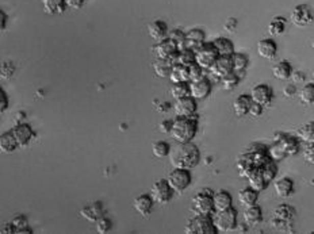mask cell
Returning <instances> with one entry per match:
<instances>
[{
    "label": "cell",
    "instance_id": "53",
    "mask_svg": "<svg viewBox=\"0 0 314 234\" xmlns=\"http://www.w3.org/2000/svg\"><path fill=\"white\" fill-rule=\"evenodd\" d=\"M290 77H293V80H294L295 83H302L303 80H305V73L299 72V70H295V72H291Z\"/></svg>",
    "mask_w": 314,
    "mask_h": 234
},
{
    "label": "cell",
    "instance_id": "27",
    "mask_svg": "<svg viewBox=\"0 0 314 234\" xmlns=\"http://www.w3.org/2000/svg\"><path fill=\"white\" fill-rule=\"evenodd\" d=\"M244 221L247 223L248 226L249 225H257V223L261 221V210H260L259 206H249L245 207V211H244Z\"/></svg>",
    "mask_w": 314,
    "mask_h": 234
},
{
    "label": "cell",
    "instance_id": "18",
    "mask_svg": "<svg viewBox=\"0 0 314 234\" xmlns=\"http://www.w3.org/2000/svg\"><path fill=\"white\" fill-rule=\"evenodd\" d=\"M134 210L137 211L138 214L142 217H146L152 213V207H153V199L150 198V195H140L137 196L133 202Z\"/></svg>",
    "mask_w": 314,
    "mask_h": 234
},
{
    "label": "cell",
    "instance_id": "13",
    "mask_svg": "<svg viewBox=\"0 0 314 234\" xmlns=\"http://www.w3.org/2000/svg\"><path fill=\"white\" fill-rule=\"evenodd\" d=\"M153 53L154 56H156V59L159 60L171 59L175 53H177L176 43L171 41L169 38L163 39V41H160V42L153 47Z\"/></svg>",
    "mask_w": 314,
    "mask_h": 234
},
{
    "label": "cell",
    "instance_id": "37",
    "mask_svg": "<svg viewBox=\"0 0 314 234\" xmlns=\"http://www.w3.org/2000/svg\"><path fill=\"white\" fill-rule=\"evenodd\" d=\"M171 95L173 99H181L186 96H190L189 83H173L172 88H171Z\"/></svg>",
    "mask_w": 314,
    "mask_h": 234
},
{
    "label": "cell",
    "instance_id": "3",
    "mask_svg": "<svg viewBox=\"0 0 314 234\" xmlns=\"http://www.w3.org/2000/svg\"><path fill=\"white\" fill-rule=\"evenodd\" d=\"M214 215L212 217L213 225L216 227L218 233H228V231L234 230L237 227V211L230 207L228 210L224 211H213Z\"/></svg>",
    "mask_w": 314,
    "mask_h": 234
},
{
    "label": "cell",
    "instance_id": "17",
    "mask_svg": "<svg viewBox=\"0 0 314 234\" xmlns=\"http://www.w3.org/2000/svg\"><path fill=\"white\" fill-rule=\"evenodd\" d=\"M213 209L214 211H224L232 207V196L226 191L213 192Z\"/></svg>",
    "mask_w": 314,
    "mask_h": 234
},
{
    "label": "cell",
    "instance_id": "52",
    "mask_svg": "<svg viewBox=\"0 0 314 234\" xmlns=\"http://www.w3.org/2000/svg\"><path fill=\"white\" fill-rule=\"evenodd\" d=\"M236 28H237V20H236L234 18H229V19H226V22H225L224 24L225 30H228V32H234Z\"/></svg>",
    "mask_w": 314,
    "mask_h": 234
},
{
    "label": "cell",
    "instance_id": "23",
    "mask_svg": "<svg viewBox=\"0 0 314 234\" xmlns=\"http://www.w3.org/2000/svg\"><path fill=\"white\" fill-rule=\"evenodd\" d=\"M245 177H248V180H249V188L255 190L256 192L263 191L264 188L267 187V183L264 181L263 176H261V173H260L259 171V168H253Z\"/></svg>",
    "mask_w": 314,
    "mask_h": 234
},
{
    "label": "cell",
    "instance_id": "6",
    "mask_svg": "<svg viewBox=\"0 0 314 234\" xmlns=\"http://www.w3.org/2000/svg\"><path fill=\"white\" fill-rule=\"evenodd\" d=\"M195 64L198 67H200L203 70L208 69L212 67L213 63L216 61L218 57L216 47L213 46V43H203L202 46L198 47L195 51Z\"/></svg>",
    "mask_w": 314,
    "mask_h": 234
},
{
    "label": "cell",
    "instance_id": "48",
    "mask_svg": "<svg viewBox=\"0 0 314 234\" xmlns=\"http://www.w3.org/2000/svg\"><path fill=\"white\" fill-rule=\"evenodd\" d=\"M12 226L16 227V231H18V233H24V231H26L23 230L24 227H29L26 219L22 218V217H18V218L14 219V221H12ZM26 233H28V231H26Z\"/></svg>",
    "mask_w": 314,
    "mask_h": 234
},
{
    "label": "cell",
    "instance_id": "26",
    "mask_svg": "<svg viewBox=\"0 0 314 234\" xmlns=\"http://www.w3.org/2000/svg\"><path fill=\"white\" fill-rule=\"evenodd\" d=\"M252 100L249 95H240L239 98L233 101V111L237 117H244L248 114V109L251 106Z\"/></svg>",
    "mask_w": 314,
    "mask_h": 234
},
{
    "label": "cell",
    "instance_id": "12",
    "mask_svg": "<svg viewBox=\"0 0 314 234\" xmlns=\"http://www.w3.org/2000/svg\"><path fill=\"white\" fill-rule=\"evenodd\" d=\"M189 90H190V96L195 100L198 99H204L207 98L210 92H212V84L208 82L207 79L203 77L199 82L195 83H189Z\"/></svg>",
    "mask_w": 314,
    "mask_h": 234
},
{
    "label": "cell",
    "instance_id": "22",
    "mask_svg": "<svg viewBox=\"0 0 314 234\" xmlns=\"http://www.w3.org/2000/svg\"><path fill=\"white\" fill-rule=\"evenodd\" d=\"M213 46L216 47L218 56H224V57H230L234 53V46L230 39L228 38H217L213 41Z\"/></svg>",
    "mask_w": 314,
    "mask_h": 234
},
{
    "label": "cell",
    "instance_id": "16",
    "mask_svg": "<svg viewBox=\"0 0 314 234\" xmlns=\"http://www.w3.org/2000/svg\"><path fill=\"white\" fill-rule=\"evenodd\" d=\"M204 43V33L200 29H193L185 34V46L195 51Z\"/></svg>",
    "mask_w": 314,
    "mask_h": 234
},
{
    "label": "cell",
    "instance_id": "35",
    "mask_svg": "<svg viewBox=\"0 0 314 234\" xmlns=\"http://www.w3.org/2000/svg\"><path fill=\"white\" fill-rule=\"evenodd\" d=\"M298 138L303 144H313L314 142V125L313 122H309L298 130Z\"/></svg>",
    "mask_w": 314,
    "mask_h": 234
},
{
    "label": "cell",
    "instance_id": "56",
    "mask_svg": "<svg viewBox=\"0 0 314 234\" xmlns=\"http://www.w3.org/2000/svg\"><path fill=\"white\" fill-rule=\"evenodd\" d=\"M171 125H172V121H168V122H164V123H161V125H160L161 132H163V133H169Z\"/></svg>",
    "mask_w": 314,
    "mask_h": 234
},
{
    "label": "cell",
    "instance_id": "40",
    "mask_svg": "<svg viewBox=\"0 0 314 234\" xmlns=\"http://www.w3.org/2000/svg\"><path fill=\"white\" fill-rule=\"evenodd\" d=\"M299 98H301V101H302L303 105H307V106L313 105L314 86L311 84V83L306 84V86L303 87L302 90H301V92H299Z\"/></svg>",
    "mask_w": 314,
    "mask_h": 234
},
{
    "label": "cell",
    "instance_id": "15",
    "mask_svg": "<svg viewBox=\"0 0 314 234\" xmlns=\"http://www.w3.org/2000/svg\"><path fill=\"white\" fill-rule=\"evenodd\" d=\"M11 133L12 136H14V138H15L18 146L28 145L29 142L32 141L33 137H34L33 129L29 125H26V123H20V125L15 126V127L11 130Z\"/></svg>",
    "mask_w": 314,
    "mask_h": 234
},
{
    "label": "cell",
    "instance_id": "24",
    "mask_svg": "<svg viewBox=\"0 0 314 234\" xmlns=\"http://www.w3.org/2000/svg\"><path fill=\"white\" fill-rule=\"evenodd\" d=\"M168 77L172 82V84L173 83H189V70H187V67L175 64L171 68Z\"/></svg>",
    "mask_w": 314,
    "mask_h": 234
},
{
    "label": "cell",
    "instance_id": "25",
    "mask_svg": "<svg viewBox=\"0 0 314 234\" xmlns=\"http://www.w3.org/2000/svg\"><path fill=\"white\" fill-rule=\"evenodd\" d=\"M43 11L49 15H59L65 11V2L64 0H42Z\"/></svg>",
    "mask_w": 314,
    "mask_h": 234
},
{
    "label": "cell",
    "instance_id": "7",
    "mask_svg": "<svg viewBox=\"0 0 314 234\" xmlns=\"http://www.w3.org/2000/svg\"><path fill=\"white\" fill-rule=\"evenodd\" d=\"M213 192L210 190L199 192L193 199V209L196 214L199 215H212L213 209Z\"/></svg>",
    "mask_w": 314,
    "mask_h": 234
},
{
    "label": "cell",
    "instance_id": "44",
    "mask_svg": "<svg viewBox=\"0 0 314 234\" xmlns=\"http://www.w3.org/2000/svg\"><path fill=\"white\" fill-rule=\"evenodd\" d=\"M187 70H189V83L199 82V80H202V79L204 77L203 69L200 67H198L196 64H193L191 67L187 68Z\"/></svg>",
    "mask_w": 314,
    "mask_h": 234
},
{
    "label": "cell",
    "instance_id": "30",
    "mask_svg": "<svg viewBox=\"0 0 314 234\" xmlns=\"http://www.w3.org/2000/svg\"><path fill=\"white\" fill-rule=\"evenodd\" d=\"M257 198H259V192H256L255 190H252V188L249 187L241 190L239 194V200L244 207H249L256 204Z\"/></svg>",
    "mask_w": 314,
    "mask_h": 234
},
{
    "label": "cell",
    "instance_id": "28",
    "mask_svg": "<svg viewBox=\"0 0 314 234\" xmlns=\"http://www.w3.org/2000/svg\"><path fill=\"white\" fill-rule=\"evenodd\" d=\"M291 72H293V68H291L290 63L289 61H280L272 68V76L278 80H287L290 79Z\"/></svg>",
    "mask_w": 314,
    "mask_h": 234
},
{
    "label": "cell",
    "instance_id": "10",
    "mask_svg": "<svg viewBox=\"0 0 314 234\" xmlns=\"http://www.w3.org/2000/svg\"><path fill=\"white\" fill-rule=\"evenodd\" d=\"M173 111L176 117H191L196 113V100L191 96L177 99L173 105Z\"/></svg>",
    "mask_w": 314,
    "mask_h": 234
},
{
    "label": "cell",
    "instance_id": "34",
    "mask_svg": "<svg viewBox=\"0 0 314 234\" xmlns=\"http://www.w3.org/2000/svg\"><path fill=\"white\" fill-rule=\"evenodd\" d=\"M152 67H153L156 76H159V77H168L171 68H172V64L169 63L168 60L156 59V61H154Z\"/></svg>",
    "mask_w": 314,
    "mask_h": 234
},
{
    "label": "cell",
    "instance_id": "47",
    "mask_svg": "<svg viewBox=\"0 0 314 234\" xmlns=\"http://www.w3.org/2000/svg\"><path fill=\"white\" fill-rule=\"evenodd\" d=\"M313 154H314L313 144H305V146H303V159L306 160V163L313 164L314 163Z\"/></svg>",
    "mask_w": 314,
    "mask_h": 234
},
{
    "label": "cell",
    "instance_id": "2",
    "mask_svg": "<svg viewBox=\"0 0 314 234\" xmlns=\"http://www.w3.org/2000/svg\"><path fill=\"white\" fill-rule=\"evenodd\" d=\"M196 129L198 126H196V117L194 114L191 117H177L175 121H172L169 133L177 144H183V142L193 141L196 134Z\"/></svg>",
    "mask_w": 314,
    "mask_h": 234
},
{
    "label": "cell",
    "instance_id": "41",
    "mask_svg": "<svg viewBox=\"0 0 314 234\" xmlns=\"http://www.w3.org/2000/svg\"><path fill=\"white\" fill-rule=\"evenodd\" d=\"M260 173H261V176H263V179L266 183H271L272 180H274L275 175H276V168H275V165L272 164V161H270V163H267V164H264L263 167L259 168Z\"/></svg>",
    "mask_w": 314,
    "mask_h": 234
},
{
    "label": "cell",
    "instance_id": "38",
    "mask_svg": "<svg viewBox=\"0 0 314 234\" xmlns=\"http://www.w3.org/2000/svg\"><path fill=\"white\" fill-rule=\"evenodd\" d=\"M221 84H222V87H224V90H233L237 84H239L240 82V76L239 74H236L234 72H229L228 74H225V76H222V77L220 79Z\"/></svg>",
    "mask_w": 314,
    "mask_h": 234
},
{
    "label": "cell",
    "instance_id": "4",
    "mask_svg": "<svg viewBox=\"0 0 314 234\" xmlns=\"http://www.w3.org/2000/svg\"><path fill=\"white\" fill-rule=\"evenodd\" d=\"M185 231L187 234H216L217 230L213 225L210 215L196 214L187 225Z\"/></svg>",
    "mask_w": 314,
    "mask_h": 234
},
{
    "label": "cell",
    "instance_id": "14",
    "mask_svg": "<svg viewBox=\"0 0 314 234\" xmlns=\"http://www.w3.org/2000/svg\"><path fill=\"white\" fill-rule=\"evenodd\" d=\"M208 70L212 72L214 77L221 79L225 74H228L229 72H232V61L230 57H224V56H218L217 60L213 63V65L208 68Z\"/></svg>",
    "mask_w": 314,
    "mask_h": 234
},
{
    "label": "cell",
    "instance_id": "32",
    "mask_svg": "<svg viewBox=\"0 0 314 234\" xmlns=\"http://www.w3.org/2000/svg\"><path fill=\"white\" fill-rule=\"evenodd\" d=\"M175 63L183 67H191L193 64H195V53L191 49L185 47L183 50L177 51L176 57H175Z\"/></svg>",
    "mask_w": 314,
    "mask_h": 234
},
{
    "label": "cell",
    "instance_id": "1",
    "mask_svg": "<svg viewBox=\"0 0 314 234\" xmlns=\"http://www.w3.org/2000/svg\"><path fill=\"white\" fill-rule=\"evenodd\" d=\"M169 163L173 168H180V169H191L196 167L200 160L199 149L196 145H194L191 141L190 142H183L173 148V150H169Z\"/></svg>",
    "mask_w": 314,
    "mask_h": 234
},
{
    "label": "cell",
    "instance_id": "9",
    "mask_svg": "<svg viewBox=\"0 0 314 234\" xmlns=\"http://www.w3.org/2000/svg\"><path fill=\"white\" fill-rule=\"evenodd\" d=\"M291 22L297 28H306L313 22V15H311L310 7H307L305 4L295 6L291 11Z\"/></svg>",
    "mask_w": 314,
    "mask_h": 234
},
{
    "label": "cell",
    "instance_id": "20",
    "mask_svg": "<svg viewBox=\"0 0 314 234\" xmlns=\"http://www.w3.org/2000/svg\"><path fill=\"white\" fill-rule=\"evenodd\" d=\"M276 43L272 39H261L257 43V53L260 57H263L266 60H272L276 56Z\"/></svg>",
    "mask_w": 314,
    "mask_h": 234
},
{
    "label": "cell",
    "instance_id": "39",
    "mask_svg": "<svg viewBox=\"0 0 314 234\" xmlns=\"http://www.w3.org/2000/svg\"><path fill=\"white\" fill-rule=\"evenodd\" d=\"M284 26H286V20L280 16H275L271 23L268 24V33L271 35H280L284 32Z\"/></svg>",
    "mask_w": 314,
    "mask_h": 234
},
{
    "label": "cell",
    "instance_id": "42",
    "mask_svg": "<svg viewBox=\"0 0 314 234\" xmlns=\"http://www.w3.org/2000/svg\"><path fill=\"white\" fill-rule=\"evenodd\" d=\"M169 150H171L169 145L167 144V142H163V141L154 142V144L152 145V153H153V156L157 157V159H163V157L168 156Z\"/></svg>",
    "mask_w": 314,
    "mask_h": 234
},
{
    "label": "cell",
    "instance_id": "33",
    "mask_svg": "<svg viewBox=\"0 0 314 234\" xmlns=\"http://www.w3.org/2000/svg\"><path fill=\"white\" fill-rule=\"evenodd\" d=\"M295 214V210L289 204H279L274 210V218L280 219V221H286L290 222L293 221V217Z\"/></svg>",
    "mask_w": 314,
    "mask_h": 234
},
{
    "label": "cell",
    "instance_id": "45",
    "mask_svg": "<svg viewBox=\"0 0 314 234\" xmlns=\"http://www.w3.org/2000/svg\"><path fill=\"white\" fill-rule=\"evenodd\" d=\"M95 223H96V231H98L99 234H106L110 231L111 222L106 217H100V218L95 221Z\"/></svg>",
    "mask_w": 314,
    "mask_h": 234
},
{
    "label": "cell",
    "instance_id": "8",
    "mask_svg": "<svg viewBox=\"0 0 314 234\" xmlns=\"http://www.w3.org/2000/svg\"><path fill=\"white\" fill-rule=\"evenodd\" d=\"M172 195L173 191L167 183V180H157L152 187V192H150V198L153 199V202L160 203V204L168 203L172 199Z\"/></svg>",
    "mask_w": 314,
    "mask_h": 234
},
{
    "label": "cell",
    "instance_id": "31",
    "mask_svg": "<svg viewBox=\"0 0 314 234\" xmlns=\"http://www.w3.org/2000/svg\"><path fill=\"white\" fill-rule=\"evenodd\" d=\"M16 148H18V144H16L11 132H7V133H3L0 136V152L12 153Z\"/></svg>",
    "mask_w": 314,
    "mask_h": 234
},
{
    "label": "cell",
    "instance_id": "36",
    "mask_svg": "<svg viewBox=\"0 0 314 234\" xmlns=\"http://www.w3.org/2000/svg\"><path fill=\"white\" fill-rule=\"evenodd\" d=\"M82 215L84 218L88 219V221H91V222H95L96 219L103 217L102 207H100V204H92V206H88L86 207V209H83Z\"/></svg>",
    "mask_w": 314,
    "mask_h": 234
},
{
    "label": "cell",
    "instance_id": "55",
    "mask_svg": "<svg viewBox=\"0 0 314 234\" xmlns=\"http://www.w3.org/2000/svg\"><path fill=\"white\" fill-rule=\"evenodd\" d=\"M6 22H7V16L2 10H0V32L6 28Z\"/></svg>",
    "mask_w": 314,
    "mask_h": 234
},
{
    "label": "cell",
    "instance_id": "29",
    "mask_svg": "<svg viewBox=\"0 0 314 234\" xmlns=\"http://www.w3.org/2000/svg\"><path fill=\"white\" fill-rule=\"evenodd\" d=\"M230 61H232V70L236 74H241L245 72L248 67V57L241 53H233L230 56Z\"/></svg>",
    "mask_w": 314,
    "mask_h": 234
},
{
    "label": "cell",
    "instance_id": "50",
    "mask_svg": "<svg viewBox=\"0 0 314 234\" xmlns=\"http://www.w3.org/2000/svg\"><path fill=\"white\" fill-rule=\"evenodd\" d=\"M8 109V96L6 91L0 87V114L4 113Z\"/></svg>",
    "mask_w": 314,
    "mask_h": 234
},
{
    "label": "cell",
    "instance_id": "5",
    "mask_svg": "<svg viewBox=\"0 0 314 234\" xmlns=\"http://www.w3.org/2000/svg\"><path fill=\"white\" fill-rule=\"evenodd\" d=\"M167 183L173 192L180 194L185 190H187L191 184V173L189 172V169L173 168L172 172L167 177Z\"/></svg>",
    "mask_w": 314,
    "mask_h": 234
},
{
    "label": "cell",
    "instance_id": "43",
    "mask_svg": "<svg viewBox=\"0 0 314 234\" xmlns=\"http://www.w3.org/2000/svg\"><path fill=\"white\" fill-rule=\"evenodd\" d=\"M168 38L176 43L177 51L183 50V49L186 47L185 46V33L181 32V30H179V29H175V30H172L171 33H168Z\"/></svg>",
    "mask_w": 314,
    "mask_h": 234
},
{
    "label": "cell",
    "instance_id": "21",
    "mask_svg": "<svg viewBox=\"0 0 314 234\" xmlns=\"http://www.w3.org/2000/svg\"><path fill=\"white\" fill-rule=\"evenodd\" d=\"M274 190L276 195L280 196V198H286V196L291 195L294 191V183L289 177H282V179L275 181Z\"/></svg>",
    "mask_w": 314,
    "mask_h": 234
},
{
    "label": "cell",
    "instance_id": "46",
    "mask_svg": "<svg viewBox=\"0 0 314 234\" xmlns=\"http://www.w3.org/2000/svg\"><path fill=\"white\" fill-rule=\"evenodd\" d=\"M14 72H15V68L11 63L6 61V63L0 64V76L3 79H10L14 74Z\"/></svg>",
    "mask_w": 314,
    "mask_h": 234
},
{
    "label": "cell",
    "instance_id": "51",
    "mask_svg": "<svg viewBox=\"0 0 314 234\" xmlns=\"http://www.w3.org/2000/svg\"><path fill=\"white\" fill-rule=\"evenodd\" d=\"M64 2H65V6L72 8V10H78V8H82L83 3H84V0H64Z\"/></svg>",
    "mask_w": 314,
    "mask_h": 234
},
{
    "label": "cell",
    "instance_id": "49",
    "mask_svg": "<svg viewBox=\"0 0 314 234\" xmlns=\"http://www.w3.org/2000/svg\"><path fill=\"white\" fill-rule=\"evenodd\" d=\"M248 114L252 115L253 118L260 117V115L263 114V106H260L257 105V103H253V101H252L251 106H249V109H248Z\"/></svg>",
    "mask_w": 314,
    "mask_h": 234
},
{
    "label": "cell",
    "instance_id": "11",
    "mask_svg": "<svg viewBox=\"0 0 314 234\" xmlns=\"http://www.w3.org/2000/svg\"><path fill=\"white\" fill-rule=\"evenodd\" d=\"M249 98L253 103H257L264 107V106L270 105L272 99V91L267 84H257L252 88Z\"/></svg>",
    "mask_w": 314,
    "mask_h": 234
},
{
    "label": "cell",
    "instance_id": "54",
    "mask_svg": "<svg viewBox=\"0 0 314 234\" xmlns=\"http://www.w3.org/2000/svg\"><path fill=\"white\" fill-rule=\"evenodd\" d=\"M283 94H284V96H287V98H290V96H293V95L295 94V87L287 86L286 88L283 90Z\"/></svg>",
    "mask_w": 314,
    "mask_h": 234
},
{
    "label": "cell",
    "instance_id": "19",
    "mask_svg": "<svg viewBox=\"0 0 314 234\" xmlns=\"http://www.w3.org/2000/svg\"><path fill=\"white\" fill-rule=\"evenodd\" d=\"M148 33H149L150 38L157 41V42H160V41L167 38L168 29H167V24L163 20H154V22H152L148 26Z\"/></svg>",
    "mask_w": 314,
    "mask_h": 234
}]
</instances>
